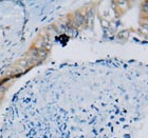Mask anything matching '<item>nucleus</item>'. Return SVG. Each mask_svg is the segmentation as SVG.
Instances as JSON below:
<instances>
[{
    "label": "nucleus",
    "mask_w": 148,
    "mask_h": 138,
    "mask_svg": "<svg viewBox=\"0 0 148 138\" xmlns=\"http://www.w3.org/2000/svg\"><path fill=\"white\" fill-rule=\"evenodd\" d=\"M86 22V16H84L83 14H80L79 12H77L74 14V18H73V28H79Z\"/></svg>",
    "instance_id": "f257e3e1"
},
{
    "label": "nucleus",
    "mask_w": 148,
    "mask_h": 138,
    "mask_svg": "<svg viewBox=\"0 0 148 138\" xmlns=\"http://www.w3.org/2000/svg\"><path fill=\"white\" fill-rule=\"evenodd\" d=\"M18 68H21V69H27V68H30L31 67V62L29 61L28 59L27 58H22V59H20L18 61Z\"/></svg>",
    "instance_id": "f03ea898"
},
{
    "label": "nucleus",
    "mask_w": 148,
    "mask_h": 138,
    "mask_svg": "<svg viewBox=\"0 0 148 138\" xmlns=\"http://www.w3.org/2000/svg\"><path fill=\"white\" fill-rule=\"evenodd\" d=\"M143 12L145 13H148V1H146V2H143Z\"/></svg>",
    "instance_id": "7ed1b4c3"
},
{
    "label": "nucleus",
    "mask_w": 148,
    "mask_h": 138,
    "mask_svg": "<svg viewBox=\"0 0 148 138\" xmlns=\"http://www.w3.org/2000/svg\"><path fill=\"white\" fill-rule=\"evenodd\" d=\"M147 19H148V16H147Z\"/></svg>",
    "instance_id": "20e7f679"
}]
</instances>
